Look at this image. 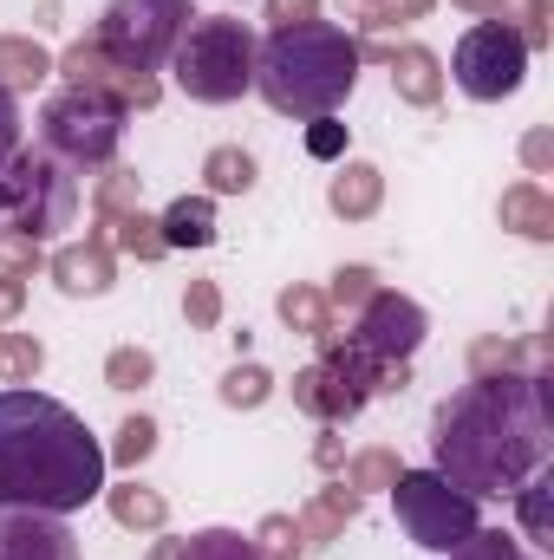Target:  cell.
Here are the masks:
<instances>
[{
  "instance_id": "1",
  "label": "cell",
  "mask_w": 554,
  "mask_h": 560,
  "mask_svg": "<svg viewBox=\"0 0 554 560\" xmlns=\"http://www.w3.org/2000/svg\"><path fill=\"white\" fill-rule=\"evenodd\" d=\"M437 476L463 495H516L554 450V392L542 372L470 378L437 411Z\"/></svg>"
},
{
  "instance_id": "2",
  "label": "cell",
  "mask_w": 554,
  "mask_h": 560,
  "mask_svg": "<svg viewBox=\"0 0 554 560\" xmlns=\"http://www.w3.org/2000/svg\"><path fill=\"white\" fill-rule=\"evenodd\" d=\"M105 495V450L85 418L33 385L0 392V509L72 515Z\"/></svg>"
},
{
  "instance_id": "3",
  "label": "cell",
  "mask_w": 554,
  "mask_h": 560,
  "mask_svg": "<svg viewBox=\"0 0 554 560\" xmlns=\"http://www.w3.org/2000/svg\"><path fill=\"white\" fill-rule=\"evenodd\" d=\"M359 39L333 20L275 26L268 46H255V92L280 118H333L359 85Z\"/></svg>"
},
{
  "instance_id": "4",
  "label": "cell",
  "mask_w": 554,
  "mask_h": 560,
  "mask_svg": "<svg viewBox=\"0 0 554 560\" xmlns=\"http://www.w3.org/2000/svg\"><path fill=\"white\" fill-rule=\"evenodd\" d=\"M176 85L196 105H235L255 92V33L235 13H196L176 39Z\"/></svg>"
},
{
  "instance_id": "5",
  "label": "cell",
  "mask_w": 554,
  "mask_h": 560,
  "mask_svg": "<svg viewBox=\"0 0 554 560\" xmlns=\"http://www.w3.org/2000/svg\"><path fill=\"white\" fill-rule=\"evenodd\" d=\"M0 215H7V229H20L33 242L72 229V215H79L72 163H59L53 150H13L0 163Z\"/></svg>"
},
{
  "instance_id": "6",
  "label": "cell",
  "mask_w": 554,
  "mask_h": 560,
  "mask_svg": "<svg viewBox=\"0 0 554 560\" xmlns=\"http://www.w3.org/2000/svg\"><path fill=\"white\" fill-rule=\"evenodd\" d=\"M189 20H196V7H189V0H112V7L99 13L92 46H99L112 66L157 72V66L176 52V39H183V26H189Z\"/></svg>"
},
{
  "instance_id": "7",
  "label": "cell",
  "mask_w": 554,
  "mask_h": 560,
  "mask_svg": "<svg viewBox=\"0 0 554 560\" xmlns=\"http://www.w3.org/2000/svg\"><path fill=\"white\" fill-rule=\"evenodd\" d=\"M118 143H125V105H112L99 92H72V85L59 98H46V112H39V150H53L59 163L92 170V163H112Z\"/></svg>"
},
{
  "instance_id": "8",
  "label": "cell",
  "mask_w": 554,
  "mask_h": 560,
  "mask_svg": "<svg viewBox=\"0 0 554 560\" xmlns=\"http://www.w3.org/2000/svg\"><path fill=\"white\" fill-rule=\"evenodd\" d=\"M392 502H399V528L412 535L417 548H430V555H450L457 541H470L483 528L476 522V495H463L437 469H399Z\"/></svg>"
},
{
  "instance_id": "9",
  "label": "cell",
  "mask_w": 554,
  "mask_h": 560,
  "mask_svg": "<svg viewBox=\"0 0 554 560\" xmlns=\"http://www.w3.org/2000/svg\"><path fill=\"white\" fill-rule=\"evenodd\" d=\"M450 72H457V85H463L476 105H496V98L522 92V79H529V46H522L516 26L483 20V26H470V33L457 39Z\"/></svg>"
},
{
  "instance_id": "10",
  "label": "cell",
  "mask_w": 554,
  "mask_h": 560,
  "mask_svg": "<svg viewBox=\"0 0 554 560\" xmlns=\"http://www.w3.org/2000/svg\"><path fill=\"white\" fill-rule=\"evenodd\" d=\"M424 332H430V319H424V306H417V300L372 287V300L359 306V326H353L346 339H353L359 352H372L379 365H405L417 346H424Z\"/></svg>"
},
{
  "instance_id": "11",
  "label": "cell",
  "mask_w": 554,
  "mask_h": 560,
  "mask_svg": "<svg viewBox=\"0 0 554 560\" xmlns=\"http://www.w3.org/2000/svg\"><path fill=\"white\" fill-rule=\"evenodd\" d=\"M59 72H66V85L72 92H99V98H112V105H138V112H150L163 92H157V79L150 72H131V66H112L92 39H79V46H66V59H59Z\"/></svg>"
},
{
  "instance_id": "12",
  "label": "cell",
  "mask_w": 554,
  "mask_h": 560,
  "mask_svg": "<svg viewBox=\"0 0 554 560\" xmlns=\"http://www.w3.org/2000/svg\"><path fill=\"white\" fill-rule=\"evenodd\" d=\"M0 560H85L79 535L39 509H0Z\"/></svg>"
},
{
  "instance_id": "13",
  "label": "cell",
  "mask_w": 554,
  "mask_h": 560,
  "mask_svg": "<svg viewBox=\"0 0 554 560\" xmlns=\"http://www.w3.org/2000/svg\"><path fill=\"white\" fill-rule=\"evenodd\" d=\"M359 515V489H346V482H333V489H320L307 509H300V548H326V541H339L346 535V522Z\"/></svg>"
},
{
  "instance_id": "14",
  "label": "cell",
  "mask_w": 554,
  "mask_h": 560,
  "mask_svg": "<svg viewBox=\"0 0 554 560\" xmlns=\"http://www.w3.org/2000/svg\"><path fill=\"white\" fill-rule=\"evenodd\" d=\"M53 280H59L66 293H105V287L118 280L112 248H99L92 235H85V242H72V248H59V255H53Z\"/></svg>"
},
{
  "instance_id": "15",
  "label": "cell",
  "mask_w": 554,
  "mask_h": 560,
  "mask_svg": "<svg viewBox=\"0 0 554 560\" xmlns=\"http://www.w3.org/2000/svg\"><path fill=\"white\" fill-rule=\"evenodd\" d=\"M379 202H385V176H379L372 163H346V170L333 176V189H326V209L346 215V222H366Z\"/></svg>"
},
{
  "instance_id": "16",
  "label": "cell",
  "mask_w": 554,
  "mask_h": 560,
  "mask_svg": "<svg viewBox=\"0 0 554 560\" xmlns=\"http://www.w3.org/2000/svg\"><path fill=\"white\" fill-rule=\"evenodd\" d=\"M157 235H163V248H209L216 242V202L209 196H176L163 209Z\"/></svg>"
},
{
  "instance_id": "17",
  "label": "cell",
  "mask_w": 554,
  "mask_h": 560,
  "mask_svg": "<svg viewBox=\"0 0 554 560\" xmlns=\"http://www.w3.org/2000/svg\"><path fill=\"white\" fill-rule=\"evenodd\" d=\"M503 229H516V235H529V242H554V196L542 183L503 189Z\"/></svg>"
},
{
  "instance_id": "18",
  "label": "cell",
  "mask_w": 554,
  "mask_h": 560,
  "mask_svg": "<svg viewBox=\"0 0 554 560\" xmlns=\"http://www.w3.org/2000/svg\"><path fill=\"white\" fill-rule=\"evenodd\" d=\"M392 85H399L405 105H437V98H443L437 52H430V46H405V52H392Z\"/></svg>"
},
{
  "instance_id": "19",
  "label": "cell",
  "mask_w": 554,
  "mask_h": 560,
  "mask_svg": "<svg viewBox=\"0 0 554 560\" xmlns=\"http://www.w3.org/2000/svg\"><path fill=\"white\" fill-rule=\"evenodd\" d=\"M46 72H53V52H46L39 39L0 33V85H7V92H26V85H39Z\"/></svg>"
},
{
  "instance_id": "20",
  "label": "cell",
  "mask_w": 554,
  "mask_h": 560,
  "mask_svg": "<svg viewBox=\"0 0 554 560\" xmlns=\"http://www.w3.org/2000/svg\"><path fill=\"white\" fill-rule=\"evenodd\" d=\"M105 502H112V522H118V528H143V535H157V528L170 522V502H163L157 489H143V482L112 489Z\"/></svg>"
},
{
  "instance_id": "21",
  "label": "cell",
  "mask_w": 554,
  "mask_h": 560,
  "mask_svg": "<svg viewBox=\"0 0 554 560\" xmlns=\"http://www.w3.org/2000/svg\"><path fill=\"white\" fill-rule=\"evenodd\" d=\"M176 560H262V548L235 528H203V535L176 541Z\"/></svg>"
},
{
  "instance_id": "22",
  "label": "cell",
  "mask_w": 554,
  "mask_h": 560,
  "mask_svg": "<svg viewBox=\"0 0 554 560\" xmlns=\"http://www.w3.org/2000/svg\"><path fill=\"white\" fill-rule=\"evenodd\" d=\"M203 176H209V189H216V196H242V189H255V156H249V150H235V143H222V150H209Z\"/></svg>"
},
{
  "instance_id": "23",
  "label": "cell",
  "mask_w": 554,
  "mask_h": 560,
  "mask_svg": "<svg viewBox=\"0 0 554 560\" xmlns=\"http://www.w3.org/2000/svg\"><path fill=\"white\" fill-rule=\"evenodd\" d=\"M549 489H554V476H549V463L516 489V502H522V528H529V541L535 548H554V528H549Z\"/></svg>"
},
{
  "instance_id": "24",
  "label": "cell",
  "mask_w": 554,
  "mask_h": 560,
  "mask_svg": "<svg viewBox=\"0 0 554 560\" xmlns=\"http://www.w3.org/2000/svg\"><path fill=\"white\" fill-rule=\"evenodd\" d=\"M280 319H287L293 332H307V339H320V332H333V313H326V293H313V287H287V293H280Z\"/></svg>"
},
{
  "instance_id": "25",
  "label": "cell",
  "mask_w": 554,
  "mask_h": 560,
  "mask_svg": "<svg viewBox=\"0 0 554 560\" xmlns=\"http://www.w3.org/2000/svg\"><path fill=\"white\" fill-rule=\"evenodd\" d=\"M39 365H46V346L33 332H0V378L7 385H33Z\"/></svg>"
},
{
  "instance_id": "26",
  "label": "cell",
  "mask_w": 554,
  "mask_h": 560,
  "mask_svg": "<svg viewBox=\"0 0 554 560\" xmlns=\"http://www.w3.org/2000/svg\"><path fill=\"white\" fill-rule=\"evenodd\" d=\"M496 20H503V26H516L529 52H542V46L554 39V26H549V0H503V7H496Z\"/></svg>"
},
{
  "instance_id": "27",
  "label": "cell",
  "mask_w": 554,
  "mask_h": 560,
  "mask_svg": "<svg viewBox=\"0 0 554 560\" xmlns=\"http://www.w3.org/2000/svg\"><path fill=\"white\" fill-rule=\"evenodd\" d=\"M430 13V0H353V20L366 33H392V26H412Z\"/></svg>"
},
{
  "instance_id": "28",
  "label": "cell",
  "mask_w": 554,
  "mask_h": 560,
  "mask_svg": "<svg viewBox=\"0 0 554 560\" xmlns=\"http://www.w3.org/2000/svg\"><path fill=\"white\" fill-rule=\"evenodd\" d=\"M150 378H157V359H150L143 346H118V352L105 359V385H112V392H143Z\"/></svg>"
},
{
  "instance_id": "29",
  "label": "cell",
  "mask_w": 554,
  "mask_h": 560,
  "mask_svg": "<svg viewBox=\"0 0 554 560\" xmlns=\"http://www.w3.org/2000/svg\"><path fill=\"white\" fill-rule=\"evenodd\" d=\"M99 222H105V215H99ZM112 242H125L138 261H163V255H170V248H163V235H157V222H150L143 209H138V215H118V222H112Z\"/></svg>"
},
{
  "instance_id": "30",
  "label": "cell",
  "mask_w": 554,
  "mask_h": 560,
  "mask_svg": "<svg viewBox=\"0 0 554 560\" xmlns=\"http://www.w3.org/2000/svg\"><path fill=\"white\" fill-rule=\"evenodd\" d=\"M268 392H275V378H268L262 365H235V372L222 378V405H235V411H255V405H268Z\"/></svg>"
},
{
  "instance_id": "31",
  "label": "cell",
  "mask_w": 554,
  "mask_h": 560,
  "mask_svg": "<svg viewBox=\"0 0 554 560\" xmlns=\"http://www.w3.org/2000/svg\"><path fill=\"white\" fill-rule=\"evenodd\" d=\"M392 482H399V456L392 450H359L353 469H346V489H359V495L366 489H392Z\"/></svg>"
},
{
  "instance_id": "32",
  "label": "cell",
  "mask_w": 554,
  "mask_h": 560,
  "mask_svg": "<svg viewBox=\"0 0 554 560\" xmlns=\"http://www.w3.org/2000/svg\"><path fill=\"white\" fill-rule=\"evenodd\" d=\"M138 196H143V176H131V170H112V176L99 183V215H105V222L138 215Z\"/></svg>"
},
{
  "instance_id": "33",
  "label": "cell",
  "mask_w": 554,
  "mask_h": 560,
  "mask_svg": "<svg viewBox=\"0 0 554 560\" xmlns=\"http://www.w3.org/2000/svg\"><path fill=\"white\" fill-rule=\"evenodd\" d=\"M150 450H157V423H150V418H131L125 430H118V443H112V456H105V463H118V469H138Z\"/></svg>"
},
{
  "instance_id": "34",
  "label": "cell",
  "mask_w": 554,
  "mask_h": 560,
  "mask_svg": "<svg viewBox=\"0 0 554 560\" xmlns=\"http://www.w3.org/2000/svg\"><path fill=\"white\" fill-rule=\"evenodd\" d=\"M470 372L489 378V372H522V346L516 339H476L470 346Z\"/></svg>"
},
{
  "instance_id": "35",
  "label": "cell",
  "mask_w": 554,
  "mask_h": 560,
  "mask_svg": "<svg viewBox=\"0 0 554 560\" xmlns=\"http://www.w3.org/2000/svg\"><path fill=\"white\" fill-rule=\"evenodd\" d=\"M450 560H529V555H522L503 528H476L470 541H457V548H450Z\"/></svg>"
},
{
  "instance_id": "36",
  "label": "cell",
  "mask_w": 554,
  "mask_h": 560,
  "mask_svg": "<svg viewBox=\"0 0 554 560\" xmlns=\"http://www.w3.org/2000/svg\"><path fill=\"white\" fill-rule=\"evenodd\" d=\"M183 319H189L196 332H209V326L222 319V287H216V280H189V293H183Z\"/></svg>"
},
{
  "instance_id": "37",
  "label": "cell",
  "mask_w": 554,
  "mask_h": 560,
  "mask_svg": "<svg viewBox=\"0 0 554 560\" xmlns=\"http://www.w3.org/2000/svg\"><path fill=\"white\" fill-rule=\"evenodd\" d=\"M255 548H262V560H293L300 555V528H293V515H268L262 535H255Z\"/></svg>"
},
{
  "instance_id": "38",
  "label": "cell",
  "mask_w": 554,
  "mask_h": 560,
  "mask_svg": "<svg viewBox=\"0 0 554 560\" xmlns=\"http://www.w3.org/2000/svg\"><path fill=\"white\" fill-rule=\"evenodd\" d=\"M372 287H379L372 268H339V275H333V293H326V306H339V313H346V306H366Z\"/></svg>"
},
{
  "instance_id": "39",
  "label": "cell",
  "mask_w": 554,
  "mask_h": 560,
  "mask_svg": "<svg viewBox=\"0 0 554 560\" xmlns=\"http://www.w3.org/2000/svg\"><path fill=\"white\" fill-rule=\"evenodd\" d=\"M26 268H39V242L20 229H0V275H26Z\"/></svg>"
},
{
  "instance_id": "40",
  "label": "cell",
  "mask_w": 554,
  "mask_h": 560,
  "mask_svg": "<svg viewBox=\"0 0 554 560\" xmlns=\"http://www.w3.org/2000/svg\"><path fill=\"white\" fill-rule=\"evenodd\" d=\"M307 150H313V156H339V150H346V125H333V118H307Z\"/></svg>"
},
{
  "instance_id": "41",
  "label": "cell",
  "mask_w": 554,
  "mask_h": 560,
  "mask_svg": "<svg viewBox=\"0 0 554 560\" xmlns=\"http://www.w3.org/2000/svg\"><path fill=\"white\" fill-rule=\"evenodd\" d=\"M522 163H529L535 176H549V170H554V131H549V125H535V131L522 138Z\"/></svg>"
},
{
  "instance_id": "42",
  "label": "cell",
  "mask_w": 554,
  "mask_h": 560,
  "mask_svg": "<svg viewBox=\"0 0 554 560\" xmlns=\"http://www.w3.org/2000/svg\"><path fill=\"white\" fill-rule=\"evenodd\" d=\"M20 150V105H13V92L0 85V163Z\"/></svg>"
},
{
  "instance_id": "43",
  "label": "cell",
  "mask_w": 554,
  "mask_h": 560,
  "mask_svg": "<svg viewBox=\"0 0 554 560\" xmlns=\"http://www.w3.org/2000/svg\"><path fill=\"white\" fill-rule=\"evenodd\" d=\"M320 13V0H268V20L275 26H300V20H313Z\"/></svg>"
},
{
  "instance_id": "44",
  "label": "cell",
  "mask_w": 554,
  "mask_h": 560,
  "mask_svg": "<svg viewBox=\"0 0 554 560\" xmlns=\"http://www.w3.org/2000/svg\"><path fill=\"white\" fill-rule=\"evenodd\" d=\"M20 306H26V280H20V275H0V319H13Z\"/></svg>"
},
{
  "instance_id": "45",
  "label": "cell",
  "mask_w": 554,
  "mask_h": 560,
  "mask_svg": "<svg viewBox=\"0 0 554 560\" xmlns=\"http://www.w3.org/2000/svg\"><path fill=\"white\" fill-rule=\"evenodd\" d=\"M313 456H320V469H339V436H320V450H313Z\"/></svg>"
},
{
  "instance_id": "46",
  "label": "cell",
  "mask_w": 554,
  "mask_h": 560,
  "mask_svg": "<svg viewBox=\"0 0 554 560\" xmlns=\"http://www.w3.org/2000/svg\"><path fill=\"white\" fill-rule=\"evenodd\" d=\"M457 7H463V13H496L503 0H457Z\"/></svg>"
},
{
  "instance_id": "47",
  "label": "cell",
  "mask_w": 554,
  "mask_h": 560,
  "mask_svg": "<svg viewBox=\"0 0 554 560\" xmlns=\"http://www.w3.org/2000/svg\"><path fill=\"white\" fill-rule=\"evenodd\" d=\"M150 560H176V541H157V548H150Z\"/></svg>"
}]
</instances>
